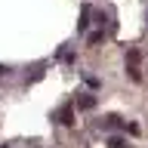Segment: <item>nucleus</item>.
<instances>
[{
  "mask_svg": "<svg viewBox=\"0 0 148 148\" xmlns=\"http://www.w3.org/2000/svg\"><path fill=\"white\" fill-rule=\"evenodd\" d=\"M108 142H111V148H127V139L123 136H111Z\"/></svg>",
  "mask_w": 148,
  "mask_h": 148,
  "instance_id": "obj_4",
  "label": "nucleus"
},
{
  "mask_svg": "<svg viewBox=\"0 0 148 148\" xmlns=\"http://www.w3.org/2000/svg\"><path fill=\"white\" fill-rule=\"evenodd\" d=\"M127 59H130V65H136V62H139V49H130Z\"/></svg>",
  "mask_w": 148,
  "mask_h": 148,
  "instance_id": "obj_6",
  "label": "nucleus"
},
{
  "mask_svg": "<svg viewBox=\"0 0 148 148\" xmlns=\"http://www.w3.org/2000/svg\"><path fill=\"white\" fill-rule=\"evenodd\" d=\"M77 105H80V108H96V96H80Z\"/></svg>",
  "mask_w": 148,
  "mask_h": 148,
  "instance_id": "obj_3",
  "label": "nucleus"
},
{
  "mask_svg": "<svg viewBox=\"0 0 148 148\" xmlns=\"http://www.w3.org/2000/svg\"><path fill=\"white\" fill-rule=\"evenodd\" d=\"M3 148H6V145H3Z\"/></svg>",
  "mask_w": 148,
  "mask_h": 148,
  "instance_id": "obj_8",
  "label": "nucleus"
},
{
  "mask_svg": "<svg viewBox=\"0 0 148 148\" xmlns=\"http://www.w3.org/2000/svg\"><path fill=\"white\" fill-rule=\"evenodd\" d=\"M127 71H130V77H133V80H139V77H142V74H139V68H136V65H130Z\"/></svg>",
  "mask_w": 148,
  "mask_h": 148,
  "instance_id": "obj_7",
  "label": "nucleus"
},
{
  "mask_svg": "<svg viewBox=\"0 0 148 148\" xmlns=\"http://www.w3.org/2000/svg\"><path fill=\"white\" fill-rule=\"evenodd\" d=\"M102 40H105V31H102V28H99V31H92V34L86 37V43H90V46H96V43H102Z\"/></svg>",
  "mask_w": 148,
  "mask_h": 148,
  "instance_id": "obj_2",
  "label": "nucleus"
},
{
  "mask_svg": "<svg viewBox=\"0 0 148 148\" xmlns=\"http://www.w3.org/2000/svg\"><path fill=\"white\" fill-rule=\"evenodd\" d=\"M86 25H90V9H83L80 22H77V28H80V31H86Z\"/></svg>",
  "mask_w": 148,
  "mask_h": 148,
  "instance_id": "obj_5",
  "label": "nucleus"
},
{
  "mask_svg": "<svg viewBox=\"0 0 148 148\" xmlns=\"http://www.w3.org/2000/svg\"><path fill=\"white\" fill-rule=\"evenodd\" d=\"M59 123H65V127H71V123H74V108H71V105L59 108Z\"/></svg>",
  "mask_w": 148,
  "mask_h": 148,
  "instance_id": "obj_1",
  "label": "nucleus"
}]
</instances>
